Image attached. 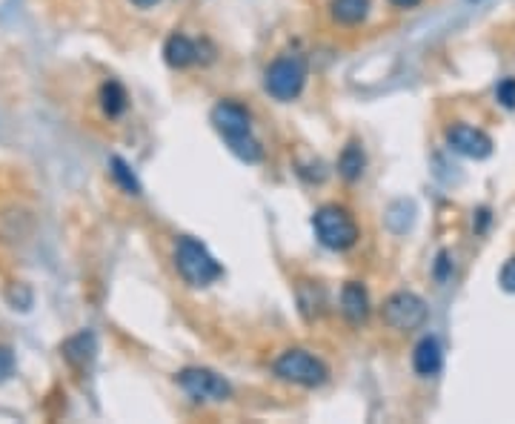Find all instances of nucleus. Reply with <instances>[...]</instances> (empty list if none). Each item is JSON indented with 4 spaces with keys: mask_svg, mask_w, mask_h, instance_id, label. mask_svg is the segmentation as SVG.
<instances>
[{
    "mask_svg": "<svg viewBox=\"0 0 515 424\" xmlns=\"http://www.w3.org/2000/svg\"><path fill=\"white\" fill-rule=\"evenodd\" d=\"M369 293L361 281H347L341 290V316L349 324H364L369 318Z\"/></svg>",
    "mask_w": 515,
    "mask_h": 424,
    "instance_id": "9d476101",
    "label": "nucleus"
},
{
    "mask_svg": "<svg viewBox=\"0 0 515 424\" xmlns=\"http://www.w3.org/2000/svg\"><path fill=\"white\" fill-rule=\"evenodd\" d=\"M312 229H315L318 244L332 249V253L352 249L361 238V229H358V224H355V218L349 216V209H344L338 204H324L321 209H315Z\"/></svg>",
    "mask_w": 515,
    "mask_h": 424,
    "instance_id": "7ed1b4c3",
    "label": "nucleus"
},
{
    "mask_svg": "<svg viewBox=\"0 0 515 424\" xmlns=\"http://www.w3.org/2000/svg\"><path fill=\"white\" fill-rule=\"evenodd\" d=\"M61 353H64V358L72 364V368H77V370H86L89 364L95 361V353H97L95 333H89V330L75 333L72 338H66V341H64Z\"/></svg>",
    "mask_w": 515,
    "mask_h": 424,
    "instance_id": "9b49d317",
    "label": "nucleus"
},
{
    "mask_svg": "<svg viewBox=\"0 0 515 424\" xmlns=\"http://www.w3.org/2000/svg\"><path fill=\"white\" fill-rule=\"evenodd\" d=\"M175 381L192 401H227L232 396L229 381L207 368H184Z\"/></svg>",
    "mask_w": 515,
    "mask_h": 424,
    "instance_id": "0eeeda50",
    "label": "nucleus"
},
{
    "mask_svg": "<svg viewBox=\"0 0 515 424\" xmlns=\"http://www.w3.org/2000/svg\"><path fill=\"white\" fill-rule=\"evenodd\" d=\"M298 307L307 321H315L321 313H324V290L321 284H312V281H304L298 287Z\"/></svg>",
    "mask_w": 515,
    "mask_h": 424,
    "instance_id": "dca6fc26",
    "label": "nucleus"
},
{
    "mask_svg": "<svg viewBox=\"0 0 515 424\" xmlns=\"http://www.w3.org/2000/svg\"><path fill=\"white\" fill-rule=\"evenodd\" d=\"M364 169H367V152H364L361 141H349L338 156V176L344 181L355 184V181H361Z\"/></svg>",
    "mask_w": 515,
    "mask_h": 424,
    "instance_id": "ddd939ff",
    "label": "nucleus"
},
{
    "mask_svg": "<svg viewBox=\"0 0 515 424\" xmlns=\"http://www.w3.org/2000/svg\"><path fill=\"white\" fill-rule=\"evenodd\" d=\"M15 368H17V361H15V353L9 350V347L0 344V384L9 381L15 376Z\"/></svg>",
    "mask_w": 515,
    "mask_h": 424,
    "instance_id": "6ab92c4d",
    "label": "nucleus"
},
{
    "mask_svg": "<svg viewBox=\"0 0 515 424\" xmlns=\"http://www.w3.org/2000/svg\"><path fill=\"white\" fill-rule=\"evenodd\" d=\"M329 15H332V21L341 26H358L369 15V0H332Z\"/></svg>",
    "mask_w": 515,
    "mask_h": 424,
    "instance_id": "4468645a",
    "label": "nucleus"
},
{
    "mask_svg": "<svg viewBox=\"0 0 515 424\" xmlns=\"http://www.w3.org/2000/svg\"><path fill=\"white\" fill-rule=\"evenodd\" d=\"M427 301L419 293H409V290H399L392 293L384 307H381V318L389 330H399V333H412V330H421L427 324Z\"/></svg>",
    "mask_w": 515,
    "mask_h": 424,
    "instance_id": "423d86ee",
    "label": "nucleus"
},
{
    "mask_svg": "<svg viewBox=\"0 0 515 424\" xmlns=\"http://www.w3.org/2000/svg\"><path fill=\"white\" fill-rule=\"evenodd\" d=\"M495 98H499L504 109H515V78H504L495 86Z\"/></svg>",
    "mask_w": 515,
    "mask_h": 424,
    "instance_id": "a211bd4d",
    "label": "nucleus"
},
{
    "mask_svg": "<svg viewBox=\"0 0 515 424\" xmlns=\"http://www.w3.org/2000/svg\"><path fill=\"white\" fill-rule=\"evenodd\" d=\"M129 106V98H126V89L117 84V81H106L101 86V109L106 118H121Z\"/></svg>",
    "mask_w": 515,
    "mask_h": 424,
    "instance_id": "2eb2a0df",
    "label": "nucleus"
},
{
    "mask_svg": "<svg viewBox=\"0 0 515 424\" xmlns=\"http://www.w3.org/2000/svg\"><path fill=\"white\" fill-rule=\"evenodd\" d=\"M172 261H175L177 276H181L189 287H195V290L197 287H209L224 276V267L217 264V258L209 253L207 244H201L192 236H181L175 241Z\"/></svg>",
    "mask_w": 515,
    "mask_h": 424,
    "instance_id": "f03ea898",
    "label": "nucleus"
},
{
    "mask_svg": "<svg viewBox=\"0 0 515 424\" xmlns=\"http://www.w3.org/2000/svg\"><path fill=\"white\" fill-rule=\"evenodd\" d=\"M109 176L115 178V184L121 187L124 192H129V196H141V192H144L141 181H137V176H135L132 167L124 158H117V156L109 158Z\"/></svg>",
    "mask_w": 515,
    "mask_h": 424,
    "instance_id": "f3484780",
    "label": "nucleus"
},
{
    "mask_svg": "<svg viewBox=\"0 0 515 424\" xmlns=\"http://www.w3.org/2000/svg\"><path fill=\"white\" fill-rule=\"evenodd\" d=\"M499 284H501V290H504V293H515V256L501 267Z\"/></svg>",
    "mask_w": 515,
    "mask_h": 424,
    "instance_id": "aec40b11",
    "label": "nucleus"
},
{
    "mask_svg": "<svg viewBox=\"0 0 515 424\" xmlns=\"http://www.w3.org/2000/svg\"><path fill=\"white\" fill-rule=\"evenodd\" d=\"M447 144L452 152H459L464 158L484 161L492 156V138L484 129H475L470 124H452L447 129Z\"/></svg>",
    "mask_w": 515,
    "mask_h": 424,
    "instance_id": "6e6552de",
    "label": "nucleus"
},
{
    "mask_svg": "<svg viewBox=\"0 0 515 424\" xmlns=\"http://www.w3.org/2000/svg\"><path fill=\"white\" fill-rule=\"evenodd\" d=\"M272 373L278 376L287 384H295V388H321V384L329 379V368L309 350H301V347H292V350H284L278 358L272 361Z\"/></svg>",
    "mask_w": 515,
    "mask_h": 424,
    "instance_id": "20e7f679",
    "label": "nucleus"
},
{
    "mask_svg": "<svg viewBox=\"0 0 515 424\" xmlns=\"http://www.w3.org/2000/svg\"><path fill=\"white\" fill-rule=\"evenodd\" d=\"M307 84V61L301 55H281L269 64L264 75V89L275 101L289 104L304 92Z\"/></svg>",
    "mask_w": 515,
    "mask_h": 424,
    "instance_id": "39448f33",
    "label": "nucleus"
},
{
    "mask_svg": "<svg viewBox=\"0 0 515 424\" xmlns=\"http://www.w3.org/2000/svg\"><path fill=\"white\" fill-rule=\"evenodd\" d=\"M209 121L235 158H241L244 164L264 161V146L252 135V115L247 106L235 104V101H221L212 109Z\"/></svg>",
    "mask_w": 515,
    "mask_h": 424,
    "instance_id": "f257e3e1",
    "label": "nucleus"
},
{
    "mask_svg": "<svg viewBox=\"0 0 515 424\" xmlns=\"http://www.w3.org/2000/svg\"><path fill=\"white\" fill-rule=\"evenodd\" d=\"M444 368V350H441V341L435 336H424L412 350V370L419 373L421 379H432L439 376Z\"/></svg>",
    "mask_w": 515,
    "mask_h": 424,
    "instance_id": "1a4fd4ad",
    "label": "nucleus"
},
{
    "mask_svg": "<svg viewBox=\"0 0 515 424\" xmlns=\"http://www.w3.org/2000/svg\"><path fill=\"white\" fill-rule=\"evenodd\" d=\"M132 6H137V9H152V6H157L161 4V0H129Z\"/></svg>",
    "mask_w": 515,
    "mask_h": 424,
    "instance_id": "5701e85b",
    "label": "nucleus"
},
{
    "mask_svg": "<svg viewBox=\"0 0 515 424\" xmlns=\"http://www.w3.org/2000/svg\"><path fill=\"white\" fill-rule=\"evenodd\" d=\"M164 61L172 69H187L197 61V44L189 41L187 35H169L167 44H164Z\"/></svg>",
    "mask_w": 515,
    "mask_h": 424,
    "instance_id": "f8f14e48",
    "label": "nucleus"
},
{
    "mask_svg": "<svg viewBox=\"0 0 515 424\" xmlns=\"http://www.w3.org/2000/svg\"><path fill=\"white\" fill-rule=\"evenodd\" d=\"M447 269H449V258H447V253H441L439 261H435V278L444 281L447 278Z\"/></svg>",
    "mask_w": 515,
    "mask_h": 424,
    "instance_id": "412c9836",
    "label": "nucleus"
},
{
    "mask_svg": "<svg viewBox=\"0 0 515 424\" xmlns=\"http://www.w3.org/2000/svg\"><path fill=\"white\" fill-rule=\"evenodd\" d=\"M389 4L395 9H415V6H421V0H389Z\"/></svg>",
    "mask_w": 515,
    "mask_h": 424,
    "instance_id": "4be33fe9",
    "label": "nucleus"
}]
</instances>
